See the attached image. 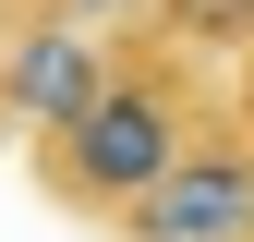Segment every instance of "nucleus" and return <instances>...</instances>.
Returning a JSON list of instances; mask_svg holds the SVG:
<instances>
[{
	"instance_id": "obj_1",
	"label": "nucleus",
	"mask_w": 254,
	"mask_h": 242,
	"mask_svg": "<svg viewBox=\"0 0 254 242\" xmlns=\"http://www.w3.org/2000/svg\"><path fill=\"white\" fill-rule=\"evenodd\" d=\"M182 133H194V97H182L170 73H145V60L133 73H97V97H85L73 121H49V194L121 218V206L182 158Z\"/></svg>"
},
{
	"instance_id": "obj_2",
	"label": "nucleus",
	"mask_w": 254,
	"mask_h": 242,
	"mask_svg": "<svg viewBox=\"0 0 254 242\" xmlns=\"http://www.w3.org/2000/svg\"><path fill=\"white\" fill-rule=\"evenodd\" d=\"M133 242H254V133H182V158L121 206Z\"/></svg>"
},
{
	"instance_id": "obj_3",
	"label": "nucleus",
	"mask_w": 254,
	"mask_h": 242,
	"mask_svg": "<svg viewBox=\"0 0 254 242\" xmlns=\"http://www.w3.org/2000/svg\"><path fill=\"white\" fill-rule=\"evenodd\" d=\"M97 73H109V60H97V37H85V24L61 12V24H37V37L12 49V73H0V97H12L24 121H73L85 97H97Z\"/></svg>"
},
{
	"instance_id": "obj_4",
	"label": "nucleus",
	"mask_w": 254,
	"mask_h": 242,
	"mask_svg": "<svg viewBox=\"0 0 254 242\" xmlns=\"http://www.w3.org/2000/svg\"><path fill=\"white\" fill-rule=\"evenodd\" d=\"M145 12L182 49H254V0H145Z\"/></svg>"
},
{
	"instance_id": "obj_5",
	"label": "nucleus",
	"mask_w": 254,
	"mask_h": 242,
	"mask_svg": "<svg viewBox=\"0 0 254 242\" xmlns=\"http://www.w3.org/2000/svg\"><path fill=\"white\" fill-rule=\"evenodd\" d=\"M242 133H254V85H242Z\"/></svg>"
}]
</instances>
